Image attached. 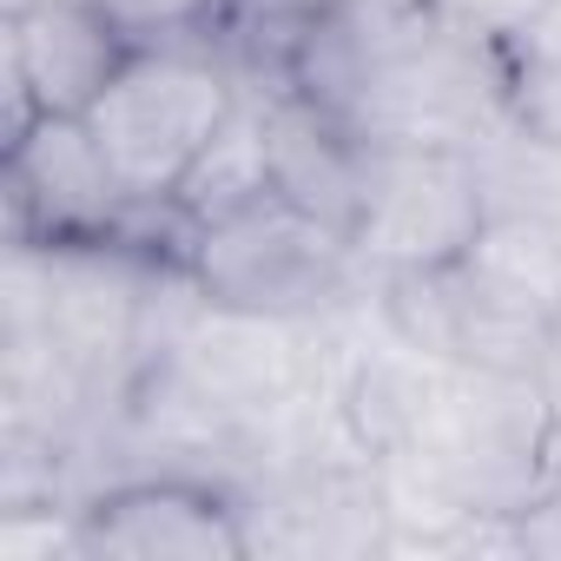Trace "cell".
<instances>
[{"instance_id":"6da1fadb","label":"cell","mask_w":561,"mask_h":561,"mask_svg":"<svg viewBox=\"0 0 561 561\" xmlns=\"http://www.w3.org/2000/svg\"><path fill=\"white\" fill-rule=\"evenodd\" d=\"M238 106L244 100L211 41H179V47H133V60L113 73L87 126L100 133L113 172L139 205H172Z\"/></svg>"},{"instance_id":"7a4b0ae2","label":"cell","mask_w":561,"mask_h":561,"mask_svg":"<svg viewBox=\"0 0 561 561\" xmlns=\"http://www.w3.org/2000/svg\"><path fill=\"white\" fill-rule=\"evenodd\" d=\"M185 271L211 311L238 318H311L331 298H344L357 251L344 231L291 205L285 192H257L238 211H218L205 225H185Z\"/></svg>"},{"instance_id":"3957f363","label":"cell","mask_w":561,"mask_h":561,"mask_svg":"<svg viewBox=\"0 0 561 561\" xmlns=\"http://www.w3.org/2000/svg\"><path fill=\"white\" fill-rule=\"evenodd\" d=\"M482 231V192L469 146H403V139H364L357 159V211H351V251L357 264L397 271H436L456 264Z\"/></svg>"},{"instance_id":"277c9868","label":"cell","mask_w":561,"mask_h":561,"mask_svg":"<svg viewBox=\"0 0 561 561\" xmlns=\"http://www.w3.org/2000/svg\"><path fill=\"white\" fill-rule=\"evenodd\" d=\"M8 211L21 251H87L126 244L146 205L126 192L87 119L41 113L27 133L8 139Z\"/></svg>"},{"instance_id":"5b68a950","label":"cell","mask_w":561,"mask_h":561,"mask_svg":"<svg viewBox=\"0 0 561 561\" xmlns=\"http://www.w3.org/2000/svg\"><path fill=\"white\" fill-rule=\"evenodd\" d=\"M0 60H8V139H14L41 113L87 119L113 87V73L133 60V41L106 21L100 0H41V8L0 21Z\"/></svg>"},{"instance_id":"8992f818","label":"cell","mask_w":561,"mask_h":561,"mask_svg":"<svg viewBox=\"0 0 561 561\" xmlns=\"http://www.w3.org/2000/svg\"><path fill=\"white\" fill-rule=\"evenodd\" d=\"M257 535L244 508L192 476H139L87 508H73V554H126V561H238Z\"/></svg>"},{"instance_id":"52a82bcc","label":"cell","mask_w":561,"mask_h":561,"mask_svg":"<svg viewBox=\"0 0 561 561\" xmlns=\"http://www.w3.org/2000/svg\"><path fill=\"white\" fill-rule=\"evenodd\" d=\"M264 119V159H271V185L291 205H305L311 218H324L331 231L351 238V211H357V159L364 139L324 113L318 100H305L298 87H277L271 100H257Z\"/></svg>"},{"instance_id":"ba28073f","label":"cell","mask_w":561,"mask_h":561,"mask_svg":"<svg viewBox=\"0 0 561 561\" xmlns=\"http://www.w3.org/2000/svg\"><path fill=\"white\" fill-rule=\"evenodd\" d=\"M469 159H476L482 225H508L561 244V139L554 133L502 119L469 146Z\"/></svg>"},{"instance_id":"9c48e42d","label":"cell","mask_w":561,"mask_h":561,"mask_svg":"<svg viewBox=\"0 0 561 561\" xmlns=\"http://www.w3.org/2000/svg\"><path fill=\"white\" fill-rule=\"evenodd\" d=\"M495 41H502L508 119L561 139V0H535V8L515 14Z\"/></svg>"},{"instance_id":"30bf717a","label":"cell","mask_w":561,"mask_h":561,"mask_svg":"<svg viewBox=\"0 0 561 561\" xmlns=\"http://www.w3.org/2000/svg\"><path fill=\"white\" fill-rule=\"evenodd\" d=\"M257 192H271L264 119H257V106H238L231 126L211 139V152H205V159L192 165V179L179 185L172 211H179V225H205V218H218V211H238V205L257 198Z\"/></svg>"},{"instance_id":"8fae6325","label":"cell","mask_w":561,"mask_h":561,"mask_svg":"<svg viewBox=\"0 0 561 561\" xmlns=\"http://www.w3.org/2000/svg\"><path fill=\"white\" fill-rule=\"evenodd\" d=\"M100 8L133 47H179V41H211L231 0H100Z\"/></svg>"},{"instance_id":"7c38bea8","label":"cell","mask_w":561,"mask_h":561,"mask_svg":"<svg viewBox=\"0 0 561 561\" xmlns=\"http://www.w3.org/2000/svg\"><path fill=\"white\" fill-rule=\"evenodd\" d=\"M508 528H515V554H561V495L541 489L508 515Z\"/></svg>"},{"instance_id":"4fadbf2b","label":"cell","mask_w":561,"mask_h":561,"mask_svg":"<svg viewBox=\"0 0 561 561\" xmlns=\"http://www.w3.org/2000/svg\"><path fill=\"white\" fill-rule=\"evenodd\" d=\"M528 383H535V397H541V410H548V430H561V318H554V331H548V344H541Z\"/></svg>"},{"instance_id":"5bb4252c","label":"cell","mask_w":561,"mask_h":561,"mask_svg":"<svg viewBox=\"0 0 561 561\" xmlns=\"http://www.w3.org/2000/svg\"><path fill=\"white\" fill-rule=\"evenodd\" d=\"M541 489H548V495H561V430L548 436V469H541Z\"/></svg>"},{"instance_id":"9a60e30c","label":"cell","mask_w":561,"mask_h":561,"mask_svg":"<svg viewBox=\"0 0 561 561\" xmlns=\"http://www.w3.org/2000/svg\"><path fill=\"white\" fill-rule=\"evenodd\" d=\"M0 8H8V14H27V8H41V0H0Z\"/></svg>"}]
</instances>
